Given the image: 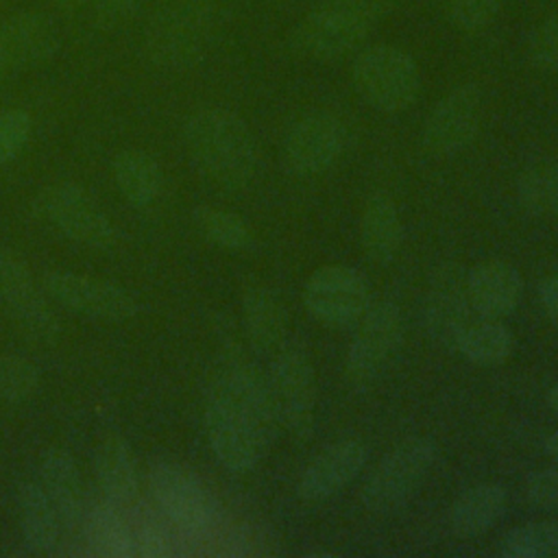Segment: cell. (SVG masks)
Masks as SVG:
<instances>
[{
	"mask_svg": "<svg viewBox=\"0 0 558 558\" xmlns=\"http://www.w3.org/2000/svg\"><path fill=\"white\" fill-rule=\"evenodd\" d=\"M203 425L216 460L227 471H253L279 427L268 379L246 360H227L207 386Z\"/></svg>",
	"mask_w": 558,
	"mask_h": 558,
	"instance_id": "obj_1",
	"label": "cell"
},
{
	"mask_svg": "<svg viewBox=\"0 0 558 558\" xmlns=\"http://www.w3.org/2000/svg\"><path fill=\"white\" fill-rule=\"evenodd\" d=\"M183 142L192 163L222 187H244L257 172V146L246 122L225 109L205 107L183 126Z\"/></svg>",
	"mask_w": 558,
	"mask_h": 558,
	"instance_id": "obj_2",
	"label": "cell"
},
{
	"mask_svg": "<svg viewBox=\"0 0 558 558\" xmlns=\"http://www.w3.org/2000/svg\"><path fill=\"white\" fill-rule=\"evenodd\" d=\"M390 9V0H323L292 28L290 44L307 59H340L362 48Z\"/></svg>",
	"mask_w": 558,
	"mask_h": 558,
	"instance_id": "obj_3",
	"label": "cell"
},
{
	"mask_svg": "<svg viewBox=\"0 0 558 558\" xmlns=\"http://www.w3.org/2000/svg\"><path fill=\"white\" fill-rule=\"evenodd\" d=\"M216 17V0H163L146 26V54L168 70L196 65L207 50Z\"/></svg>",
	"mask_w": 558,
	"mask_h": 558,
	"instance_id": "obj_4",
	"label": "cell"
},
{
	"mask_svg": "<svg viewBox=\"0 0 558 558\" xmlns=\"http://www.w3.org/2000/svg\"><path fill=\"white\" fill-rule=\"evenodd\" d=\"M351 78L357 94L384 113L410 109L421 92V72L414 57L392 44L362 48L353 61Z\"/></svg>",
	"mask_w": 558,
	"mask_h": 558,
	"instance_id": "obj_5",
	"label": "cell"
},
{
	"mask_svg": "<svg viewBox=\"0 0 558 558\" xmlns=\"http://www.w3.org/2000/svg\"><path fill=\"white\" fill-rule=\"evenodd\" d=\"M266 379L279 427L294 440H307L316 427V375L305 344L283 342Z\"/></svg>",
	"mask_w": 558,
	"mask_h": 558,
	"instance_id": "obj_6",
	"label": "cell"
},
{
	"mask_svg": "<svg viewBox=\"0 0 558 558\" xmlns=\"http://www.w3.org/2000/svg\"><path fill=\"white\" fill-rule=\"evenodd\" d=\"M438 447L427 436H410L397 442L366 475L360 499L371 512H392L403 506L432 471Z\"/></svg>",
	"mask_w": 558,
	"mask_h": 558,
	"instance_id": "obj_7",
	"label": "cell"
},
{
	"mask_svg": "<svg viewBox=\"0 0 558 558\" xmlns=\"http://www.w3.org/2000/svg\"><path fill=\"white\" fill-rule=\"evenodd\" d=\"M148 488L161 512L187 536H209L218 527L220 510L207 486L183 464L153 460Z\"/></svg>",
	"mask_w": 558,
	"mask_h": 558,
	"instance_id": "obj_8",
	"label": "cell"
},
{
	"mask_svg": "<svg viewBox=\"0 0 558 558\" xmlns=\"http://www.w3.org/2000/svg\"><path fill=\"white\" fill-rule=\"evenodd\" d=\"M33 214L54 231L87 248L109 251L118 242L116 225L76 183H54L44 187L33 198Z\"/></svg>",
	"mask_w": 558,
	"mask_h": 558,
	"instance_id": "obj_9",
	"label": "cell"
},
{
	"mask_svg": "<svg viewBox=\"0 0 558 558\" xmlns=\"http://www.w3.org/2000/svg\"><path fill=\"white\" fill-rule=\"evenodd\" d=\"M347 349V377L355 386L371 384L381 375L403 340V316L397 303L377 301L360 316Z\"/></svg>",
	"mask_w": 558,
	"mask_h": 558,
	"instance_id": "obj_10",
	"label": "cell"
},
{
	"mask_svg": "<svg viewBox=\"0 0 558 558\" xmlns=\"http://www.w3.org/2000/svg\"><path fill=\"white\" fill-rule=\"evenodd\" d=\"M368 279L351 266L329 264L310 275L303 286V305L327 327H347L371 307Z\"/></svg>",
	"mask_w": 558,
	"mask_h": 558,
	"instance_id": "obj_11",
	"label": "cell"
},
{
	"mask_svg": "<svg viewBox=\"0 0 558 558\" xmlns=\"http://www.w3.org/2000/svg\"><path fill=\"white\" fill-rule=\"evenodd\" d=\"M41 286L52 301L87 318L122 323L140 314L135 294L113 281L87 277L81 272L50 270L41 277Z\"/></svg>",
	"mask_w": 558,
	"mask_h": 558,
	"instance_id": "obj_12",
	"label": "cell"
},
{
	"mask_svg": "<svg viewBox=\"0 0 558 558\" xmlns=\"http://www.w3.org/2000/svg\"><path fill=\"white\" fill-rule=\"evenodd\" d=\"M347 140L349 131L336 113H305L283 140V163L296 177L323 174L342 157Z\"/></svg>",
	"mask_w": 558,
	"mask_h": 558,
	"instance_id": "obj_13",
	"label": "cell"
},
{
	"mask_svg": "<svg viewBox=\"0 0 558 558\" xmlns=\"http://www.w3.org/2000/svg\"><path fill=\"white\" fill-rule=\"evenodd\" d=\"M484 96L473 83H464L447 92L427 113L423 124V146L438 157L464 150L482 126Z\"/></svg>",
	"mask_w": 558,
	"mask_h": 558,
	"instance_id": "obj_14",
	"label": "cell"
},
{
	"mask_svg": "<svg viewBox=\"0 0 558 558\" xmlns=\"http://www.w3.org/2000/svg\"><path fill=\"white\" fill-rule=\"evenodd\" d=\"M0 301L28 338L37 342L59 338L61 320L57 312L35 286L24 257L11 251H0Z\"/></svg>",
	"mask_w": 558,
	"mask_h": 558,
	"instance_id": "obj_15",
	"label": "cell"
},
{
	"mask_svg": "<svg viewBox=\"0 0 558 558\" xmlns=\"http://www.w3.org/2000/svg\"><path fill=\"white\" fill-rule=\"evenodd\" d=\"M368 460V447L360 438H342L325 447L301 473L296 493L305 501H325L349 486Z\"/></svg>",
	"mask_w": 558,
	"mask_h": 558,
	"instance_id": "obj_16",
	"label": "cell"
},
{
	"mask_svg": "<svg viewBox=\"0 0 558 558\" xmlns=\"http://www.w3.org/2000/svg\"><path fill=\"white\" fill-rule=\"evenodd\" d=\"M466 296L480 318H504L512 314L523 296L521 272L504 259L475 264L466 275Z\"/></svg>",
	"mask_w": 558,
	"mask_h": 558,
	"instance_id": "obj_17",
	"label": "cell"
},
{
	"mask_svg": "<svg viewBox=\"0 0 558 558\" xmlns=\"http://www.w3.org/2000/svg\"><path fill=\"white\" fill-rule=\"evenodd\" d=\"M57 48L59 31L44 13H17L0 28V54L4 65L33 68L48 61Z\"/></svg>",
	"mask_w": 558,
	"mask_h": 558,
	"instance_id": "obj_18",
	"label": "cell"
},
{
	"mask_svg": "<svg viewBox=\"0 0 558 558\" xmlns=\"http://www.w3.org/2000/svg\"><path fill=\"white\" fill-rule=\"evenodd\" d=\"M469 296L464 275L453 266L442 268L440 275L429 286L425 296V329L442 344H451L460 329L469 323Z\"/></svg>",
	"mask_w": 558,
	"mask_h": 558,
	"instance_id": "obj_19",
	"label": "cell"
},
{
	"mask_svg": "<svg viewBox=\"0 0 558 558\" xmlns=\"http://www.w3.org/2000/svg\"><path fill=\"white\" fill-rule=\"evenodd\" d=\"M39 484L57 508L61 525L70 530L81 525L85 514V490L81 471L70 451L52 447L44 453L39 464Z\"/></svg>",
	"mask_w": 558,
	"mask_h": 558,
	"instance_id": "obj_20",
	"label": "cell"
},
{
	"mask_svg": "<svg viewBox=\"0 0 558 558\" xmlns=\"http://www.w3.org/2000/svg\"><path fill=\"white\" fill-rule=\"evenodd\" d=\"M360 242L366 257L375 264H390L403 242V222L399 209L384 192L373 194L360 216Z\"/></svg>",
	"mask_w": 558,
	"mask_h": 558,
	"instance_id": "obj_21",
	"label": "cell"
},
{
	"mask_svg": "<svg viewBox=\"0 0 558 558\" xmlns=\"http://www.w3.org/2000/svg\"><path fill=\"white\" fill-rule=\"evenodd\" d=\"M508 493L501 484L482 482L469 486L449 510V527L460 538H473L488 532L506 512Z\"/></svg>",
	"mask_w": 558,
	"mask_h": 558,
	"instance_id": "obj_22",
	"label": "cell"
},
{
	"mask_svg": "<svg viewBox=\"0 0 558 558\" xmlns=\"http://www.w3.org/2000/svg\"><path fill=\"white\" fill-rule=\"evenodd\" d=\"M242 323L251 347L259 353H275L286 342V310L268 286H251L244 292Z\"/></svg>",
	"mask_w": 558,
	"mask_h": 558,
	"instance_id": "obj_23",
	"label": "cell"
},
{
	"mask_svg": "<svg viewBox=\"0 0 558 558\" xmlns=\"http://www.w3.org/2000/svg\"><path fill=\"white\" fill-rule=\"evenodd\" d=\"M94 475L102 495L113 504H129L137 495V464L122 436H107L94 451Z\"/></svg>",
	"mask_w": 558,
	"mask_h": 558,
	"instance_id": "obj_24",
	"label": "cell"
},
{
	"mask_svg": "<svg viewBox=\"0 0 558 558\" xmlns=\"http://www.w3.org/2000/svg\"><path fill=\"white\" fill-rule=\"evenodd\" d=\"M113 179L120 194L133 207H148L157 201L163 187V172L159 161L146 150L129 148L113 159Z\"/></svg>",
	"mask_w": 558,
	"mask_h": 558,
	"instance_id": "obj_25",
	"label": "cell"
},
{
	"mask_svg": "<svg viewBox=\"0 0 558 558\" xmlns=\"http://www.w3.org/2000/svg\"><path fill=\"white\" fill-rule=\"evenodd\" d=\"M20 527L26 545L35 551H50L61 534V519L39 482H26L17 495Z\"/></svg>",
	"mask_w": 558,
	"mask_h": 558,
	"instance_id": "obj_26",
	"label": "cell"
},
{
	"mask_svg": "<svg viewBox=\"0 0 558 558\" xmlns=\"http://www.w3.org/2000/svg\"><path fill=\"white\" fill-rule=\"evenodd\" d=\"M453 349L477 366L504 364L514 351V338L499 318L469 320L453 340Z\"/></svg>",
	"mask_w": 558,
	"mask_h": 558,
	"instance_id": "obj_27",
	"label": "cell"
},
{
	"mask_svg": "<svg viewBox=\"0 0 558 558\" xmlns=\"http://www.w3.org/2000/svg\"><path fill=\"white\" fill-rule=\"evenodd\" d=\"M81 523H85V536L96 554L109 558H129L135 554L133 532L113 501H96L85 510Z\"/></svg>",
	"mask_w": 558,
	"mask_h": 558,
	"instance_id": "obj_28",
	"label": "cell"
},
{
	"mask_svg": "<svg viewBox=\"0 0 558 558\" xmlns=\"http://www.w3.org/2000/svg\"><path fill=\"white\" fill-rule=\"evenodd\" d=\"M519 205L536 218L558 216V159L536 161L517 181Z\"/></svg>",
	"mask_w": 558,
	"mask_h": 558,
	"instance_id": "obj_29",
	"label": "cell"
},
{
	"mask_svg": "<svg viewBox=\"0 0 558 558\" xmlns=\"http://www.w3.org/2000/svg\"><path fill=\"white\" fill-rule=\"evenodd\" d=\"M499 554L506 558H558V519L530 521L501 536Z\"/></svg>",
	"mask_w": 558,
	"mask_h": 558,
	"instance_id": "obj_30",
	"label": "cell"
},
{
	"mask_svg": "<svg viewBox=\"0 0 558 558\" xmlns=\"http://www.w3.org/2000/svg\"><path fill=\"white\" fill-rule=\"evenodd\" d=\"M194 225L198 229V233L227 251H244L251 246L253 242V233L248 222L227 209L220 207H209V205H198L192 214Z\"/></svg>",
	"mask_w": 558,
	"mask_h": 558,
	"instance_id": "obj_31",
	"label": "cell"
},
{
	"mask_svg": "<svg viewBox=\"0 0 558 558\" xmlns=\"http://www.w3.org/2000/svg\"><path fill=\"white\" fill-rule=\"evenodd\" d=\"M41 384L37 364L22 355H0V405L28 399Z\"/></svg>",
	"mask_w": 558,
	"mask_h": 558,
	"instance_id": "obj_32",
	"label": "cell"
},
{
	"mask_svg": "<svg viewBox=\"0 0 558 558\" xmlns=\"http://www.w3.org/2000/svg\"><path fill=\"white\" fill-rule=\"evenodd\" d=\"M501 4L504 0H451L449 22L462 33H477L499 15Z\"/></svg>",
	"mask_w": 558,
	"mask_h": 558,
	"instance_id": "obj_33",
	"label": "cell"
},
{
	"mask_svg": "<svg viewBox=\"0 0 558 558\" xmlns=\"http://www.w3.org/2000/svg\"><path fill=\"white\" fill-rule=\"evenodd\" d=\"M530 63L543 72H558V13L547 15L532 33L527 46Z\"/></svg>",
	"mask_w": 558,
	"mask_h": 558,
	"instance_id": "obj_34",
	"label": "cell"
},
{
	"mask_svg": "<svg viewBox=\"0 0 558 558\" xmlns=\"http://www.w3.org/2000/svg\"><path fill=\"white\" fill-rule=\"evenodd\" d=\"M31 116L22 109L0 111V166L15 159L31 137Z\"/></svg>",
	"mask_w": 558,
	"mask_h": 558,
	"instance_id": "obj_35",
	"label": "cell"
},
{
	"mask_svg": "<svg viewBox=\"0 0 558 558\" xmlns=\"http://www.w3.org/2000/svg\"><path fill=\"white\" fill-rule=\"evenodd\" d=\"M525 497L541 510L558 512V469H541L527 475Z\"/></svg>",
	"mask_w": 558,
	"mask_h": 558,
	"instance_id": "obj_36",
	"label": "cell"
},
{
	"mask_svg": "<svg viewBox=\"0 0 558 558\" xmlns=\"http://www.w3.org/2000/svg\"><path fill=\"white\" fill-rule=\"evenodd\" d=\"M140 2L142 0H92V7L102 24L116 26L131 20L137 13Z\"/></svg>",
	"mask_w": 558,
	"mask_h": 558,
	"instance_id": "obj_37",
	"label": "cell"
},
{
	"mask_svg": "<svg viewBox=\"0 0 558 558\" xmlns=\"http://www.w3.org/2000/svg\"><path fill=\"white\" fill-rule=\"evenodd\" d=\"M538 301H541L547 318L558 327V272L545 275L538 281Z\"/></svg>",
	"mask_w": 558,
	"mask_h": 558,
	"instance_id": "obj_38",
	"label": "cell"
},
{
	"mask_svg": "<svg viewBox=\"0 0 558 558\" xmlns=\"http://www.w3.org/2000/svg\"><path fill=\"white\" fill-rule=\"evenodd\" d=\"M543 451H545L549 458L558 460V429L551 432L549 436H545V440H543Z\"/></svg>",
	"mask_w": 558,
	"mask_h": 558,
	"instance_id": "obj_39",
	"label": "cell"
},
{
	"mask_svg": "<svg viewBox=\"0 0 558 558\" xmlns=\"http://www.w3.org/2000/svg\"><path fill=\"white\" fill-rule=\"evenodd\" d=\"M547 403H549V408H551L554 412H558V384L549 388V392H547Z\"/></svg>",
	"mask_w": 558,
	"mask_h": 558,
	"instance_id": "obj_40",
	"label": "cell"
},
{
	"mask_svg": "<svg viewBox=\"0 0 558 558\" xmlns=\"http://www.w3.org/2000/svg\"><path fill=\"white\" fill-rule=\"evenodd\" d=\"M57 7H61V9H76V7H81L85 0H52Z\"/></svg>",
	"mask_w": 558,
	"mask_h": 558,
	"instance_id": "obj_41",
	"label": "cell"
},
{
	"mask_svg": "<svg viewBox=\"0 0 558 558\" xmlns=\"http://www.w3.org/2000/svg\"><path fill=\"white\" fill-rule=\"evenodd\" d=\"M2 68H4V61H2V54H0V83H2Z\"/></svg>",
	"mask_w": 558,
	"mask_h": 558,
	"instance_id": "obj_42",
	"label": "cell"
},
{
	"mask_svg": "<svg viewBox=\"0 0 558 558\" xmlns=\"http://www.w3.org/2000/svg\"><path fill=\"white\" fill-rule=\"evenodd\" d=\"M268 2H279V0H268Z\"/></svg>",
	"mask_w": 558,
	"mask_h": 558,
	"instance_id": "obj_43",
	"label": "cell"
}]
</instances>
